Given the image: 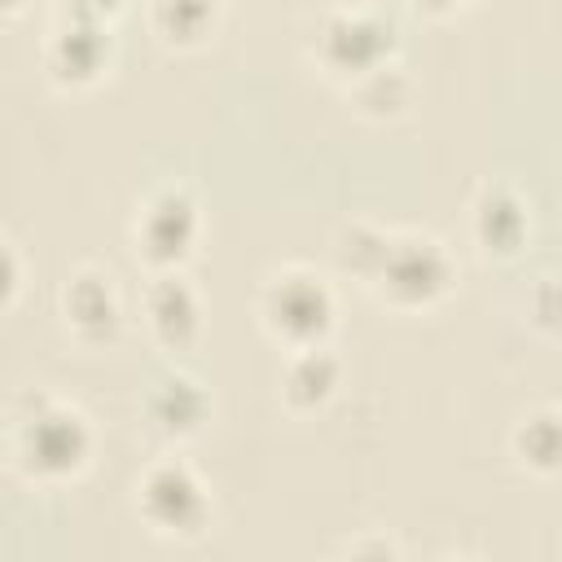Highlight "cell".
I'll list each match as a JSON object with an SVG mask.
<instances>
[{"mask_svg":"<svg viewBox=\"0 0 562 562\" xmlns=\"http://www.w3.org/2000/svg\"><path fill=\"white\" fill-rule=\"evenodd\" d=\"M140 514L162 536H198L206 527L211 501L184 461H158L140 479Z\"/></svg>","mask_w":562,"mask_h":562,"instance_id":"obj_2","label":"cell"},{"mask_svg":"<svg viewBox=\"0 0 562 562\" xmlns=\"http://www.w3.org/2000/svg\"><path fill=\"white\" fill-rule=\"evenodd\" d=\"M220 0H154V31L171 44H198L211 35Z\"/></svg>","mask_w":562,"mask_h":562,"instance_id":"obj_14","label":"cell"},{"mask_svg":"<svg viewBox=\"0 0 562 562\" xmlns=\"http://www.w3.org/2000/svg\"><path fill=\"white\" fill-rule=\"evenodd\" d=\"M18 4H22V0H9V9H18Z\"/></svg>","mask_w":562,"mask_h":562,"instance_id":"obj_21","label":"cell"},{"mask_svg":"<svg viewBox=\"0 0 562 562\" xmlns=\"http://www.w3.org/2000/svg\"><path fill=\"white\" fill-rule=\"evenodd\" d=\"M92 452V435L88 422L66 408V404H48L40 400L31 417L18 422V465L31 479H70L88 465Z\"/></svg>","mask_w":562,"mask_h":562,"instance_id":"obj_1","label":"cell"},{"mask_svg":"<svg viewBox=\"0 0 562 562\" xmlns=\"http://www.w3.org/2000/svg\"><path fill=\"white\" fill-rule=\"evenodd\" d=\"M145 316H149V329L158 342L167 347H184L193 334H198V294L184 277H158L145 294Z\"/></svg>","mask_w":562,"mask_h":562,"instance_id":"obj_9","label":"cell"},{"mask_svg":"<svg viewBox=\"0 0 562 562\" xmlns=\"http://www.w3.org/2000/svg\"><path fill=\"white\" fill-rule=\"evenodd\" d=\"M356 101H360L369 114H395V110L408 101V79H404L395 66H378V70L360 75Z\"/></svg>","mask_w":562,"mask_h":562,"instance_id":"obj_16","label":"cell"},{"mask_svg":"<svg viewBox=\"0 0 562 562\" xmlns=\"http://www.w3.org/2000/svg\"><path fill=\"white\" fill-rule=\"evenodd\" d=\"M198 241V206L189 193L180 189H162L145 202L140 220H136V250L149 263H180Z\"/></svg>","mask_w":562,"mask_h":562,"instance_id":"obj_6","label":"cell"},{"mask_svg":"<svg viewBox=\"0 0 562 562\" xmlns=\"http://www.w3.org/2000/svg\"><path fill=\"white\" fill-rule=\"evenodd\" d=\"M145 413H149V422H154L158 435L184 439V435H193V430L206 422V391H202L193 378H184V373H167V378L149 391Z\"/></svg>","mask_w":562,"mask_h":562,"instance_id":"obj_10","label":"cell"},{"mask_svg":"<svg viewBox=\"0 0 562 562\" xmlns=\"http://www.w3.org/2000/svg\"><path fill=\"white\" fill-rule=\"evenodd\" d=\"M338 386V360L321 347H299V356L285 369V400L294 408H316Z\"/></svg>","mask_w":562,"mask_h":562,"instance_id":"obj_12","label":"cell"},{"mask_svg":"<svg viewBox=\"0 0 562 562\" xmlns=\"http://www.w3.org/2000/svg\"><path fill=\"white\" fill-rule=\"evenodd\" d=\"M474 233L496 255L518 250L522 237H527V206H522V198L509 193V189H501V184L483 189L479 202H474Z\"/></svg>","mask_w":562,"mask_h":562,"instance_id":"obj_11","label":"cell"},{"mask_svg":"<svg viewBox=\"0 0 562 562\" xmlns=\"http://www.w3.org/2000/svg\"><path fill=\"white\" fill-rule=\"evenodd\" d=\"M527 312L540 329H562V281H540L527 299Z\"/></svg>","mask_w":562,"mask_h":562,"instance_id":"obj_17","label":"cell"},{"mask_svg":"<svg viewBox=\"0 0 562 562\" xmlns=\"http://www.w3.org/2000/svg\"><path fill=\"white\" fill-rule=\"evenodd\" d=\"M395 48V26L378 13H334L325 26H321V61L334 70V75H369L378 66H386Z\"/></svg>","mask_w":562,"mask_h":562,"instance_id":"obj_5","label":"cell"},{"mask_svg":"<svg viewBox=\"0 0 562 562\" xmlns=\"http://www.w3.org/2000/svg\"><path fill=\"white\" fill-rule=\"evenodd\" d=\"M110 9H119V0H75V13H88V18H101Z\"/></svg>","mask_w":562,"mask_h":562,"instance_id":"obj_19","label":"cell"},{"mask_svg":"<svg viewBox=\"0 0 562 562\" xmlns=\"http://www.w3.org/2000/svg\"><path fill=\"white\" fill-rule=\"evenodd\" d=\"M61 312H66V325L83 342L114 338V329H119V294H114L110 277H101V272H75L61 294Z\"/></svg>","mask_w":562,"mask_h":562,"instance_id":"obj_8","label":"cell"},{"mask_svg":"<svg viewBox=\"0 0 562 562\" xmlns=\"http://www.w3.org/2000/svg\"><path fill=\"white\" fill-rule=\"evenodd\" d=\"M13 294H18V250L9 241L4 246V303H13Z\"/></svg>","mask_w":562,"mask_h":562,"instance_id":"obj_18","label":"cell"},{"mask_svg":"<svg viewBox=\"0 0 562 562\" xmlns=\"http://www.w3.org/2000/svg\"><path fill=\"white\" fill-rule=\"evenodd\" d=\"M110 61V35L101 31V18L75 13L61 22L48 40V70L61 83H92Z\"/></svg>","mask_w":562,"mask_h":562,"instance_id":"obj_7","label":"cell"},{"mask_svg":"<svg viewBox=\"0 0 562 562\" xmlns=\"http://www.w3.org/2000/svg\"><path fill=\"white\" fill-rule=\"evenodd\" d=\"M386 250H391V237L378 233V228H364V224H351L338 241V263L364 281H378L382 263H386Z\"/></svg>","mask_w":562,"mask_h":562,"instance_id":"obj_15","label":"cell"},{"mask_svg":"<svg viewBox=\"0 0 562 562\" xmlns=\"http://www.w3.org/2000/svg\"><path fill=\"white\" fill-rule=\"evenodd\" d=\"M514 452H518L531 470H540V474L558 470V465H562V413L540 408V413L522 417L518 430H514Z\"/></svg>","mask_w":562,"mask_h":562,"instance_id":"obj_13","label":"cell"},{"mask_svg":"<svg viewBox=\"0 0 562 562\" xmlns=\"http://www.w3.org/2000/svg\"><path fill=\"white\" fill-rule=\"evenodd\" d=\"M452 285V259L439 241L430 237H400L386 250V263L378 272V290L400 303V307H417V303H435L443 290Z\"/></svg>","mask_w":562,"mask_h":562,"instance_id":"obj_3","label":"cell"},{"mask_svg":"<svg viewBox=\"0 0 562 562\" xmlns=\"http://www.w3.org/2000/svg\"><path fill=\"white\" fill-rule=\"evenodd\" d=\"M417 4H426V9H452L457 0H417Z\"/></svg>","mask_w":562,"mask_h":562,"instance_id":"obj_20","label":"cell"},{"mask_svg":"<svg viewBox=\"0 0 562 562\" xmlns=\"http://www.w3.org/2000/svg\"><path fill=\"white\" fill-rule=\"evenodd\" d=\"M263 321L290 347H316V338L334 321V299H329V290L316 277H307V272H281L263 290Z\"/></svg>","mask_w":562,"mask_h":562,"instance_id":"obj_4","label":"cell"}]
</instances>
